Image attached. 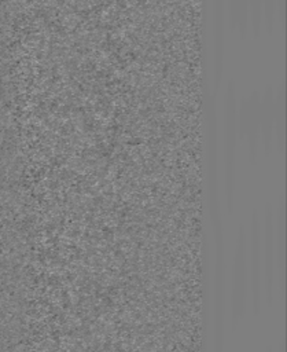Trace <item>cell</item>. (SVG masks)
I'll use <instances>...</instances> for the list:
<instances>
[{
    "label": "cell",
    "instance_id": "cell-1",
    "mask_svg": "<svg viewBox=\"0 0 287 352\" xmlns=\"http://www.w3.org/2000/svg\"><path fill=\"white\" fill-rule=\"evenodd\" d=\"M225 114H224V162H225V197L227 206H232L233 192V164H235V144H236V100L232 81L227 85L225 92Z\"/></svg>",
    "mask_w": 287,
    "mask_h": 352
},
{
    "label": "cell",
    "instance_id": "cell-2",
    "mask_svg": "<svg viewBox=\"0 0 287 352\" xmlns=\"http://www.w3.org/2000/svg\"><path fill=\"white\" fill-rule=\"evenodd\" d=\"M214 76L216 82H218V77L221 74V63H222V43H224V28H222V11L217 8V3L214 4Z\"/></svg>",
    "mask_w": 287,
    "mask_h": 352
}]
</instances>
